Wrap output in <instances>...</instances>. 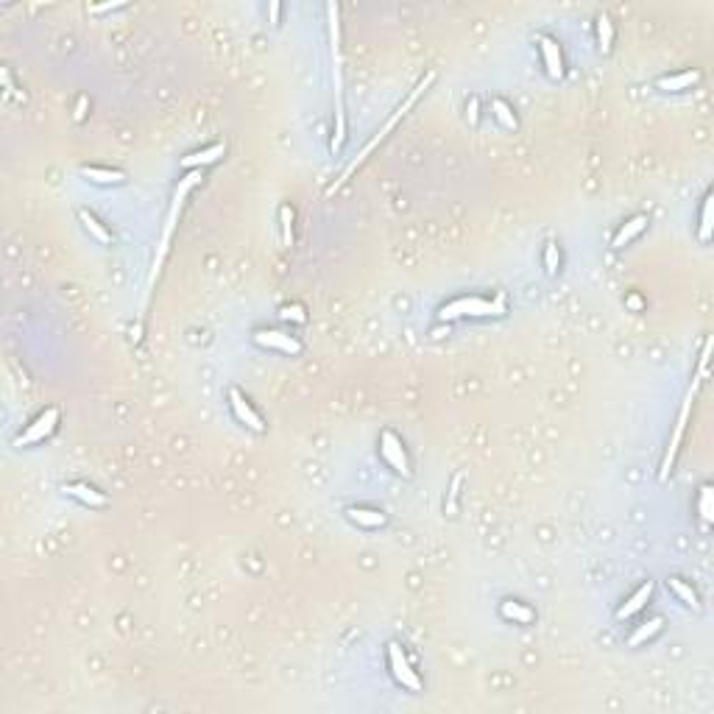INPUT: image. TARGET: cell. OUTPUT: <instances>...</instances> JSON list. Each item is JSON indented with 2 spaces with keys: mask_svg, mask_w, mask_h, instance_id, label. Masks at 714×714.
Returning <instances> with one entry per match:
<instances>
[{
  "mask_svg": "<svg viewBox=\"0 0 714 714\" xmlns=\"http://www.w3.org/2000/svg\"><path fill=\"white\" fill-rule=\"evenodd\" d=\"M433 81H435V73H430V76H427L424 81H419V84H416V90L410 93V98H408V100H405V103H402V106H399V109L393 112V118H388V120H386V126H383V129L377 131V134H374V137H371V140H368L366 145H363V151H360V154H357L355 160L349 162V167H346V170L341 173V179H338V182H335V185H332V187H329L326 193H335V190H338V187H341V185H343V182H346V179H349V176L355 173L357 165L363 162V160H366V157H368V154H371V151H374V148H377V145H380L383 140H386V134H388V131L393 129V126H396V123H399L402 118H405V112H408V109H410V106H413V103L419 100V95H422V93H424V90H427V87H430V84H433Z\"/></svg>",
  "mask_w": 714,
  "mask_h": 714,
  "instance_id": "1",
  "label": "cell"
},
{
  "mask_svg": "<svg viewBox=\"0 0 714 714\" xmlns=\"http://www.w3.org/2000/svg\"><path fill=\"white\" fill-rule=\"evenodd\" d=\"M444 321H452V319H463V316H505V304L497 299V301H488L483 296H460L450 304L441 307L438 313Z\"/></svg>",
  "mask_w": 714,
  "mask_h": 714,
  "instance_id": "2",
  "label": "cell"
},
{
  "mask_svg": "<svg viewBox=\"0 0 714 714\" xmlns=\"http://www.w3.org/2000/svg\"><path fill=\"white\" fill-rule=\"evenodd\" d=\"M700 386V377H695V383H692V388L686 393V399H683L681 405V413H678V422H676V430H673V438H670V447H667V455H664V460H661V480H667V475L673 472V463H676V455H678V447H681V438H683V430H686V422H689V410H692V402H695V390Z\"/></svg>",
  "mask_w": 714,
  "mask_h": 714,
  "instance_id": "3",
  "label": "cell"
},
{
  "mask_svg": "<svg viewBox=\"0 0 714 714\" xmlns=\"http://www.w3.org/2000/svg\"><path fill=\"white\" fill-rule=\"evenodd\" d=\"M388 664H390V673H393V678L402 683L405 689H410V692H422V681H419L416 670L410 667V661H408L405 650L399 648L396 642H390V645H388Z\"/></svg>",
  "mask_w": 714,
  "mask_h": 714,
  "instance_id": "4",
  "label": "cell"
},
{
  "mask_svg": "<svg viewBox=\"0 0 714 714\" xmlns=\"http://www.w3.org/2000/svg\"><path fill=\"white\" fill-rule=\"evenodd\" d=\"M56 424H59V410H56V408L42 410V413L26 427V433L17 435V447H29V444H36V441L48 438V435L56 430Z\"/></svg>",
  "mask_w": 714,
  "mask_h": 714,
  "instance_id": "5",
  "label": "cell"
},
{
  "mask_svg": "<svg viewBox=\"0 0 714 714\" xmlns=\"http://www.w3.org/2000/svg\"><path fill=\"white\" fill-rule=\"evenodd\" d=\"M380 452L383 457L390 463V469L402 477H410V463H408V455H405V447L402 441L393 435V433H383L380 435Z\"/></svg>",
  "mask_w": 714,
  "mask_h": 714,
  "instance_id": "6",
  "label": "cell"
},
{
  "mask_svg": "<svg viewBox=\"0 0 714 714\" xmlns=\"http://www.w3.org/2000/svg\"><path fill=\"white\" fill-rule=\"evenodd\" d=\"M254 343L265 346V349L285 352V355H299L301 352V341H296L293 335H285L279 329H257L254 332Z\"/></svg>",
  "mask_w": 714,
  "mask_h": 714,
  "instance_id": "7",
  "label": "cell"
},
{
  "mask_svg": "<svg viewBox=\"0 0 714 714\" xmlns=\"http://www.w3.org/2000/svg\"><path fill=\"white\" fill-rule=\"evenodd\" d=\"M229 405H232V410H234V416H237V422L246 424L249 430H254V433H262L265 430V424H262L260 413L249 405V399L240 393L237 388L229 390Z\"/></svg>",
  "mask_w": 714,
  "mask_h": 714,
  "instance_id": "8",
  "label": "cell"
},
{
  "mask_svg": "<svg viewBox=\"0 0 714 714\" xmlns=\"http://www.w3.org/2000/svg\"><path fill=\"white\" fill-rule=\"evenodd\" d=\"M329 14V45H332V73H335V95L341 98V23H338V6L329 3L326 6Z\"/></svg>",
  "mask_w": 714,
  "mask_h": 714,
  "instance_id": "9",
  "label": "cell"
},
{
  "mask_svg": "<svg viewBox=\"0 0 714 714\" xmlns=\"http://www.w3.org/2000/svg\"><path fill=\"white\" fill-rule=\"evenodd\" d=\"M224 154H227V143H215V145H207V148H201V151H195V154L182 157V167H187V170H201L204 165L218 162Z\"/></svg>",
  "mask_w": 714,
  "mask_h": 714,
  "instance_id": "10",
  "label": "cell"
},
{
  "mask_svg": "<svg viewBox=\"0 0 714 714\" xmlns=\"http://www.w3.org/2000/svg\"><path fill=\"white\" fill-rule=\"evenodd\" d=\"M700 81V73L698 70H683V73H673V76H664L656 81V90L661 93H681V90H689Z\"/></svg>",
  "mask_w": 714,
  "mask_h": 714,
  "instance_id": "11",
  "label": "cell"
},
{
  "mask_svg": "<svg viewBox=\"0 0 714 714\" xmlns=\"http://www.w3.org/2000/svg\"><path fill=\"white\" fill-rule=\"evenodd\" d=\"M539 45H542V56H544V65H547L550 78H561V76H564V59H561V48H558V42L550 39V36H542V39H539Z\"/></svg>",
  "mask_w": 714,
  "mask_h": 714,
  "instance_id": "12",
  "label": "cell"
},
{
  "mask_svg": "<svg viewBox=\"0 0 714 714\" xmlns=\"http://www.w3.org/2000/svg\"><path fill=\"white\" fill-rule=\"evenodd\" d=\"M62 491L70 494V497H76V500H81V502L90 505V508H103V505H106V497H103L98 488L90 486V483H67Z\"/></svg>",
  "mask_w": 714,
  "mask_h": 714,
  "instance_id": "13",
  "label": "cell"
},
{
  "mask_svg": "<svg viewBox=\"0 0 714 714\" xmlns=\"http://www.w3.org/2000/svg\"><path fill=\"white\" fill-rule=\"evenodd\" d=\"M650 594H653V581H645V584L639 586L628 600H625V606H619V611H617V617L619 619H628V617H633L645 603L650 600Z\"/></svg>",
  "mask_w": 714,
  "mask_h": 714,
  "instance_id": "14",
  "label": "cell"
},
{
  "mask_svg": "<svg viewBox=\"0 0 714 714\" xmlns=\"http://www.w3.org/2000/svg\"><path fill=\"white\" fill-rule=\"evenodd\" d=\"M500 614H502V619L517 622V625H530V622L536 619L533 609H527V606L519 603V600H502V603H500Z\"/></svg>",
  "mask_w": 714,
  "mask_h": 714,
  "instance_id": "15",
  "label": "cell"
},
{
  "mask_svg": "<svg viewBox=\"0 0 714 714\" xmlns=\"http://www.w3.org/2000/svg\"><path fill=\"white\" fill-rule=\"evenodd\" d=\"M81 176L95 182V185H123L126 182V173L123 170H109V167H93V165H84L81 167Z\"/></svg>",
  "mask_w": 714,
  "mask_h": 714,
  "instance_id": "16",
  "label": "cell"
},
{
  "mask_svg": "<svg viewBox=\"0 0 714 714\" xmlns=\"http://www.w3.org/2000/svg\"><path fill=\"white\" fill-rule=\"evenodd\" d=\"M346 517L360 527H383L388 522L383 511H374V508H346Z\"/></svg>",
  "mask_w": 714,
  "mask_h": 714,
  "instance_id": "17",
  "label": "cell"
},
{
  "mask_svg": "<svg viewBox=\"0 0 714 714\" xmlns=\"http://www.w3.org/2000/svg\"><path fill=\"white\" fill-rule=\"evenodd\" d=\"M645 227H648V215H633L628 224H622V229H619L617 234H614V249H622L625 243H631L636 234H642L645 232Z\"/></svg>",
  "mask_w": 714,
  "mask_h": 714,
  "instance_id": "18",
  "label": "cell"
},
{
  "mask_svg": "<svg viewBox=\"0 0 714 714\" xmlns=\"http://www.w3.org/2000/svg\"><path fill=\"white\" fill-rule=\"evenodd\" d=\"M491 112H494V118H497V123H500L502 129H508V131L519 129V120H517L514 109H511L502 98H494V100H491Z\"/></svg>",
  "mask_w": 714,
  "mask_h": 714,
  "instance_id": "19",
  "label": "cell"
},
{
  "mask_svg": "<svg viewBox=\"0 0 714 714\" xmlns=\"http://www.w3.org/2000/svg\"><path fill=\"white\" fill-rule=\"evenodd\" d=\"M667 584H670V589L676 591V597L681 600L683 606H689V609H695V611L700 609V600H698V591H695L692 586L686 584V581H681V578H670Z\"/></svg>",
  "mask_w": 714,
  "mask_h": 714,
  "instance_id": "20",
  "label": "cell"
},
{
  "mask_svg": "<svg viewBox=\"0 0 714 714\" xmlns=\"http://www.w3.org/2000/svg\"><path fill=\"white\" fill-rule=\"evenodd\" d=\"M661 625H664V619L661 617H653V619H648L645 625H639L633 633H631V639H628V645L631 648H636V645H642V642H648L650 636H656L658 631H661Z\"/></svg>",
  "mask_w": 714,
  "mask_h": 714,
  "instance_id": "21",
  "label": "cell"
},
{
  "mask_svg": "<svg viewBox=\"0 0 714 714\" xmlns=\"http://www.w3.org/2000/svg\"><path fill=\"white\" fill-rule=\"evenodd\" d=\"M78 218H81V224H84V229H87V232H90V234H93L95 240H100V243H112V234L106 232V227H103V224L98 221V218H95V215H93V212L81 209V212H78Z\"/></svg>",
  "mask_w": 714,
  "mask_h": 714,
  "instance_id": "22",
  "label": "cell"
},
{
  "mask_svg": "<svg viewBox=\"0 0 714 714\" xmlns=\"http://www.w3.org/2000/svg\"><path fill=\"white\" fill-rule=\"evenodd\" d=\"M712 207H714V198H712V193H709L703 198V207H700V229H698L700 243H709V237H712Z\"/></svg>",
  "mask_w": 714,
  "mask_h": 714,
  "instance_id": "23",
  "label": "cell"
},
{
  "mask_svg": "<svg viewBox=\"0 0 714 714\" xmlns=\"http://www.w3.org/2000/svg\"><path fill=\"white\" fill-rule=\"evenodd\" d=\"M698 511H700V519L706 522V524L714 519V491L709 483L700 486V494H698Z\"/></svg>",
  "mask_w": 714,
  "mask_h": 714,
  "instance_id": "24",
  "label": "cell"
},
{
  "mask_svg": "<svg viewBox=\"0 0 714 714\" xmlns=\"http://www.w3.org/2000/svg\"><path fill=\"white\" fill-rule=\"evenodd\" d=\"M597 39H600V51L609 53V51H611V42H614V26H611V20H609L606 14L597 17Z\"/></svg>",
  "mask_w": 714,
  "mask_h": 714,
  "instance_id": "25",
  "label": "cell"
},
{
  "mask_svg": "<svg viewBox=\"0 0 714 714\" xmlns=\"http://www.w3.org/2000/svg\"><path fill=\"white\" fill-rule=\"evenodd\" d=\"M335 137H332V154L335 151H341V145H343V140H346V115H343V106L338 103V109H335Z\"/></svg>",
  "mask_w": 714,
  "mask_h": 714,
  "instance_id": "26",
  "label": "cell"
},
{
  "mask_svg": "<svg viewBox=\"0 0 714 714\" xmlns=\"http://www.w3.org/2000/svg\"><path fill=\"white\" fill-rule=\"evenodd\" d=\"M279 218H282V240H285V246L291 249L293 246V209L291 207H282V209H279Z\"/></svg>",
  "mask_w": 714,
  "mask_h": 714,
  "instance_id": "27",
  "label": "cell"
},
{
  "mask_svg": "<svg viewBox=\"0 0 714 714\" xmlns=\"http://www.w3.org/2000/svg\"><path fill=\"white\" fill-rule=\"evenodd\" d=\"M279 316H282L285 321H296V324H304V321H307V313H304L301 304H285V307L279 310Z\"/></svg>",
  "mask_w": 714,
  "mask_h": 714,
  "instance_id": "28",
  "label": "cell"
},
{
  "mask_svg": "<svg viewBox=\"0 0 714 714\" xmlns=\"http://www.w3.org/2000/svg\"><path fill=\"white\" fill-rule=\"evenodd\" d=\"M558 262H561V257H558V246L550 240V243L544 246V268H547V274H550V276L558 271Z\"/></svg>",
  "mask_w": 714,
  "mask_h": 714,
  "instance_id": "29",
  "label": "cell"
},
{
  "mask_svg": "<svg viewBox=\"0 0 714 714\" xmlns=\"http://www.w3.org/2000/svg\"><path fill=\"white\" fill-rule=\"evenodd\" d=\"M460 486H463V475H455L452 486H450V497H447V514H455V508H457V494H460Z\"/></svg>",
  "mask_w": 714,
  "mask_h": 714,
  "instance_id": "30",
  "label": "cell"
},
{
  "mask_svg": "<svg viewBox=\"0 0 714 714\" xmlns=\"http://www.w3.org/2000/svg\"><path fill=\"white\" fill-rule=\"evenodd\" d=\"M709 352H712V341H706V346H703V352H700V360H698V374H695V377H703V368H706V363H709Z\"/></svg>",
  "mask_w": 714,
  "mask_h": 714,
  "instance_id": "31",
  "label": "cell"
},
{
  "mask_svg": "<svg viewBox=\"0 0 714 714\" xmlns=\"http://www.w3.org/2000/svg\"><path fill=\"white\" fill-rule=\"evenodd\" d=\"M466 115H469V123H477V118H480V103H477V98H472V100H469Z\"/></svg>",
  "mask_w": 714,
  "mask_h": 714,
  "instance_id": "32",
  "label": "cell"
},
{
  "mask_svg": "<svg viewBox=\"0 0 714 714\" xmlns=\"http://www.w3.org/2000/svg\"><path fill=\"white\" fill-rule=\"evenodd\" d=\"M112 9H120V3H106V6H93L90 11H95V14H98V11H112Z\"/></svg>",
  "mask_w": 714,
  "mask_h": 714,
  "instance_id": "33",
  "label": "cell"
},
{
  "mask_svg": "<svg viewBox=\"0 0 714 714\" xmlns=\"http://www.w3.org/2000/svg\"><path fill=\"white\" fill-rule=\"evenodd\" d=\"M268 11H271V23H279V3H271Z\"/></svg>",
  "mask_w": 714,
  "mask_h": 714,
  "instance_id": "34",
  "label": "cell"
}]
</instances>
